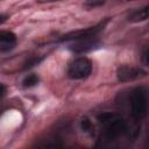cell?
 <instances>
[{
    "mask_svg": "<svg viewBox=\"0 0 149 149\" xmlns=\"http://www.w3.org/2000/svg\"><path fill=\"white\" fill-rule=\"evenodd\" d=\"M45 149H63L61 146H58V144H50V146H48Z\"/></svg>",
    "mask_w": 149,
    "mask_h": 149,
    "instance_id": "obj_12",
    "label": "cell"
},
{
    "mask_svg": "<svg viewBox=\"0 0 149 149\" xmlns=\"http://www.w3.org/2000/svg\"><path fill=\"white\" fill-rule=\"evenodd\" d=\"M38 83V77L36 76V74H28L24 79H23V81H22V84H23V86L24 87H31V86H35L36 84Z\"/></svg>",
    "mask_w": 149,
    "mask_h": 149,
    "instance_id": "obj_10",
    "label": "cell"
},
{
    "mask_svg": "<svg viewBox=\"0 0 149 149\" xmlns=\"http://www.w3.org/2000/svg\"><path fill=\"white\" fill-rule=\"evenodd\" d=\"M104 2H87L86 5H90L91 7H95V6H99V5H102Z\"/></svg>",
    "mask_w": 149,
    "mask_h": 149,
    "instance_id": "obj_13",
    "label": "cell"
},
{
    "mask_svg": "<svg viewBox=\"0 0 149 149\" xmlns=\"http://www.w3.org/2000/svg\"><path fill=\"white\" fill-rule=\"evenodd\" d=\"M6 19H7V16H5V15H0V24H2V23L6 21Z\"/></svg>",
    "mask_w": 149,
    "mask_h": 149,
    "instance_id": "obj_14",
    "label": "cell"
},
{
    "mask_svg": "<svg viewBox=\"0 0 149 149\" xmlns=\"http://www.w3.org/2000/svg\"><path fill=\"white\" fill-rule=\"evenodd\" d=\"M130 113L135 121L142 120L148 111V94L144 87H135L129 95Z\"/></svg>",
    "mask_w": 149,
    "mask_h": 149,
    "instance_id": "obj_2",
    "label": "cell"
},
{
    "mask_svg": "<svg viewBox=\"0 0 149 149\" xmlns=\"http://www.w3.org/2000/svg\"><path fill=\"white\" fill-rule=\"evenodd\" d=\"M142 74H144V72L141 69H137V68L130 66V65H122L116 71V77L120 81L134 80V79L141 77Z\"/></svg>",
    "mask_w": 149,
    "mask_h": 149,
    "instance_id": "obj_4",
    "label": "cell"
},
{
    "mask_svg": "<svg viewBox=\"0 0 149 149\" xmlns=\"http://www.w3.org/2000/svg\"><path fill=\"white\" fill-rule=\"evenodd\" d=\"M102 149H111V148H102Z\"/></svg>",
    "mask_w": 149,
    "mask_h": 149,
    "instance_id": "obj_15",
    "label": "cell"
},
{
    "mask_svg": "<svg viewBox=\"0 0 149 149\" xmlns=\"http://www.w3.org/2000/svg\"><path fill=\"white\" fill-rule=\"evenodd\" d=\"M16 43V35L9 30H0V48L10 49Z\"/></svg>",
    "mask_w": 149,
    "mask_h": 149,
    "instance_id": "obj_7",
    "label": "cell"
},
{
    "mask_svg": "<svg viewBox=\"0 0 149 149\" xmlns=\"http://www.w3.org/2000/svg\"><path fill=\"white\" fill-rule=\"evenodd\" d=\"M98 122L104 130V135L107 142H112L123 134H128L129 136L133 135L127 121L118 113L102 112L98 115Z\"/></svg>",
    "mask_w": 149,
    "mask_h": 149,
    "instance_id": "obj_1",
    "label": "cell"
},
{
    "mask_svg": "<svg viewBox=\"0 0 149 149\" xmlns=\"http://www.w3.org/2000/svg\"><path fill=\"white\" fill-rule=\"evenodd\" d=\"M5 93H6V87H5V85H3V84H1V83H0V99L5 95Z\"/></svg>",
    "mask_w": 149,
    "mask_h": 149,
    "instance_id": "obj_11",
    "label": "cell"
},
{
    "mask_svg": "<svg viewBox=\"0 0 149 149\" xmlns=\"http://www.w3.org/2000/svg\"><path fill=\"white\" fill-rule=\"evenodd\" d=\"M98 43L95 42L94 37L91 38H83V40H77L70 47V49L74 52H85L88 50H92Z\"/></svg>",
    "mask_w": 149,
    "mask_h": 149,
    "instance_id": "obj_6",
    "label": "cell"
},
{
    "mask_svg": "<svg viewBox=\"0 0 149 149\" xmlns=\"http://www.w3.org/2000/svg\"><path fill=\"white\" fill-rule=\"evenodd\" d=\"M92 72V63L86 57H79L72 61L68 68V76L71 79H83Z\"/></svg>",
    "mask_w": 149,
    "mask_h": 149,
    "instance_id": "obj_3",
    "label": "cell"
},
{
    "mask_svg": "<svg viewBox=\"0 0 149 149\" xmlns=\"http://www.w3.org/2000/svg\"><path fill=\"white\" fill-rule=\"evenodd\" d=\"M102 23L91 27V28H86V29H81V30H77V31H72L65 36H63V41H77V40H83V38H91L94 37L95 34L101 29Z\"/></svg>",
    "mask_w": 149,
    "mask_h": 149,
    "instance_id": "obj_5",
    "label": "cell"
},
{
    "mask_svg": "<svg viewBox=\"0 0 149 149\" xmlns=\"http://www.w3.org/2000/svg\"><path fill=\"white\" fill-rule=\"evenodd\" d=\"M147 19H148V6L135 10L129 16V21H132V22H141V21H146Z\"/></svg>",
    "mask_w": 149,
    "mask_h": 149,
    "instance_id": "obj_8",
    "label": "cell"
},
{
    "mask_svg": "<svg viewBox=\"0 0 149 149\" xmlns=\"http://www.w3.org/2000/svg\"><path fill=\"white\" fill-rule=\"evenodd\" d=\"M0 114H1V112H0Z\"/></svg>",
    "mask_w": 149,
    "mask_h": 149,
    "instance_id": "obj_16",
    "label": "cell"
},
{
    "mask_svg": "<svg viewBox=\"0 0 149 149\" xmlns=\"http://www.w3.org/2000/svg\"><path fill=\"white\" fill-rule=\"evenodd\" d=\"M80 128H81V130H83L84 133L93 134V129H94V127H93L92 121H91L87 116H84V118L81 119V121H80Z\"/></svg>",
    "mask_w": 149,
    "mask_h": 149,
    "instance_id": "obj_9",
    "label": "cell"
}]
</instances>
